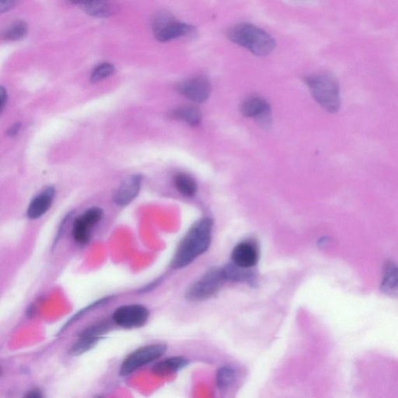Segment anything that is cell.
I'll use <instances>...</instances> for the list:
<instances>
[{
    "label": "cell",
    "instance_id": "1",
    "mask_svg": "<svg viewBox=\"0 0 398 398\" xmlns=\"http://www.w3.org/2000/svg\"><path fill=\"white\" fill-rule=\"evenodd\" d=\"M212 228L214 222L209 218L202 219L192 226L178 245L171 267L174 270L183 269L207 252L212 242Z\"/></svg>",
    "mask_w": 398,
    "mask_h": 398
},
{
    "label": "cell",
    "instance_id": "2",
    "mask_svg": "<svg viewBox=\"0 0 398 398\" xmlns=\"http://www.w3.org/2000/svg\"><path fill=\"white\" fill-rule=\"evenodd\" d=\"M228 38L257 57L267 56L276 47V42L269 33L249 23L231 27L228 31Z\"/></svg>",
    "mask_w": 398,
    "mask_h": 398
},
{
    "label": "cell",
    "instance_id": "3",
    "mask_svg": "<svg viewBox=\"0 0 398 398\" xmlns=\"http://www.w3.org/2000/svg\"><path fill=\"white\" fill-rule=\"evenodd\" d=\"M304 82L310 89L313 98L329 113L339 112L341 107L339 81L331 73L323 72L307 75Z\"/></svg>",
    "mask_w": 398,
    "mask_h": 398
},
{
    "label": "cell",
    "instance_id": "4",
    "mask_svg": "<svg viewBox=\"0 0 398 398\" xmlns=\"http://www.w3.org/2000/svg\"><path fill=\"white\" fill-rule=\"evenodd\" d=\"M155 38L161 43H168L177 38L193 36L196 29L193 25L177 22L168 12L157 13L152 20Z\"/></svg>",
    "mask_w": 398,
    "mask_h": 398
},
{
    "label": "cell",
    "instance_id": "5",
    "mask_svg": "<svg viewBox=\"0 0 398 398\" xmlns=\"http://www.w3.org/2000/svg\"><path fill=\"white\" fill-rule=\"evenodd\" d=\"M226 281L223 269L211 270L189 288L186 297L191 301L209 299L221 289Z\"/></svg>",
    "mask_w": 398,
    "mask_h": 398
},
{
    "label": "cell",
    "instance_id": "6",
    "mask_svg": "<svg viewBox=\"0 0 398 398\" xmlns=\"http://www.w3.org/2000/svg\"><path fill=\"white\" fill-rule=\"evenodd\" d=\"M167 349L165 345L154 344L135 350L123 361L120 369V375L131 374L135 370L149 364V363L159 360L166 353Z\"/></svg>",
    "mask_w": 398,
    "mask_h": 398
},
{
    "label": "cell",
    "instance_id": "7",
    "mask_svg": "<svg viewBox=\"0 0 398 398\" xmlns=\"http://www.w3.org/2000/svg\"><path fill=\"white\" fill-rule=\"evenodd\" d=\"M149 311L140 304H129L117 308L113 314V320L123 328H139L147 324Z\"/></svg>",
    "mask_w": 398,
    "mask_h": 398
},
{
    "label": "cell",
    "instance_id": "8",
    "mask_svg": "<svg viewBox=\"0 0 398 398\" xmlns=\"http://www.w3.org/2000/svg\"><path fill=\"white\" fill-rule=\"evenodd\" d=\"M177 90L191 101L202 103L209 98L212 87L207 77L198 75L181 82L177 86Z\"/></svg>",
    "mask_w": 398,
    "mask_h": 398
},
{
    "label": "cell",
    "instance_id": "9",
    "mask_svg": "<svg viewBox=\"0 0 398 398\" xmlns=\"http://www.w3.org/2000/svg\"><path fill=\"white\" fill-rule=\"evenodd\" d=\"M103 211L98 207L87 210L73 223L72 235L74 241L80 244H86L90 242L94 226L101 221Z\"/></svg>",
    "mask_w": 398,
    "mask_h": 398
},
{
    "label": "cell",
    "instance_id": "10",
    "mask_svg": "<svg viewBox=\"0 0 398 398\" xmlns=\"http://www.w3.org/2000/svg\"><path fill=\"white\" fill-rule=\"evenodd\" d=\"M231 260L233 265L242 269L249 270L255 267L259 260L257 245L249 241L239 243L232 251Z\"/></svg>",
    "mask_w": 398,
    "mask_h": 398
},
{
    "label": "cell",
    "instance_id": "11",
    "mask_svg": "<svg viewBox=\"0 0 398 398\" xmlns=\"http://www.w3.org/2000/svg\"><path fill=\"white\" fill-rule=\"evenodd\" d=\"M241 110L244 116L258 121H267L271 112L269 103L258 96L246 98L242 103Z\"/></svg>",
    "mask_w": 398,
    "mask_h": 398
},
{
    "label": "cell",
    "instance_id": "12",
    "mask_svg": "<svg viewBox=\"0 0 398 398\" xmlns=\"http://www.w3.org/2000/svg\"><path fill=\"white\" fill-rule=\"evenodd\" d=\"M141 183L142 177L140 175L128 177L115 192V202L119 205H126L132 202L139 194Z\"/></svg>",
    "mask_w": 398,
    "mask_h": 398
},
{
    "label": "cell",
    "instance_id": "13",
    "mask_svg": "<svg viewBox=\"0 0 398 398\" xmlns=\"http://www.w3.org/2000/svg\"><path fill=\"white\" fill-rule=\"evenodd\" d=\"M68 2L79 6L87 15L94 17H108L112 13L110 0H68Z\"/></svg>",
    "mask_w": 398,
    "mask_h": 398
},
{
    "label": "cell",
    "instance_id": "14",
    "mask_svg": "<svg viewBox=\"0 0 398 398\" xmlns=\"http://www.w3.org/2000/svg\"><path fill=\"white\" fill-rule=\"evenodd\" d=\"M54 190L53 188L45 189L33 199L27 209V216L31 219L42 217L49 210L54 200Z\"/></svg>",
    "mask_w": 398,
    "mask_h": 398
},
{
    "label": "cell",
    "instance_id": "15",
    "mask_svg": "<svg viewBox=\"0 0 398 398\" xmlns=\"http://www.w3.org/2000/svg\"><path fill=\"white\" fill-rule=\"evenodd\" d=\"M381 290L389 297H398V266L392 262L383 267Z\"/></svg>",
    "mask_w": 398,
    "mask_h": 398
},
{
    "label": "cell",
    "instance_id": "16",
    "mask_svg": "<svg viewBox=\"0 0 398 398\" xmlns=\"http://www.w3.org/2000/svg\"><path fill=\"white\" fill-rule=\"evenodd\" d=\"M189 365V360L181 356L171 357L157 362L153 368V372L157 376H167L179 371Z\"/></svg>",
    "mask_w": 398,
    "mask_h": 398
},
{
    "label": "cell",
    "instance_id": "17",
    "mask_svg": "<svg viewBox=\"0 0 398 398\" xmlns=\"http://www.w3.org/2000/svg\"><path fill=\"white\" fill-rule=\"evenodd\" d=\"M172 117L177 120H181L191 126H197L202 121V115L196 106H182L175 110Z\"/></svg>",
    "mask_w": 398,
    "mask_h": 398
},
{
    "label": "cell",
    "instance_id": "18",
    "mask_svg": "<svg viewBox=\"0 0 398 398\" xmlns=\"http://www.w3.org/2000/svg\"><path fill=\"white\" fill-rule=\"evenodd\" d=\"M174 184L178 192L185 197H193L197 192V183L186 173H178L174 177Z\"/></svg>",
    "mask_w": 398,
    "mask_h": 398
},
{
    "label": "cell",
    "instance_id": "19",
    "mask_svg": "<svg viewBox=\"0 0 398 398\" xmlns=\"http://www.w3.org/2000/svg\"><path fill=\"white\" fill-rule=\"evenodd\" d=\"M242 269L235 265H228L223 267L224 277L226 281L233 282H246L253 284L256 281L253 273Z\"/></svg>",
    "mask_w": 398,
    "mask_h": 398
},
{
    "label": "cell",
    "instance_id": "20",
    "mask_svg": "<svg viewBox=\"0 0 398 398\" xmlns=\"http://www.w3.org/2000/svg\"><path fill=\"white\" fill-rule=\"evenodd\" d=\"M102 337L81 333L80 339L75 343L71 349V354L73 355H80L92 349L98 344Z\"/></svg>",
    "mask_w": 398,
    "mask_h": 398
},
{
    "label": "cell",
    "instance_id": "21",
    "mask_svg": "<svg viewBox=\"0 0 398 398\" xmlns=\"http://www.w3.org/2000/svg\"><path fill=\"white\" fill-rule=\"evenodd\" d=\"M237 371L235 368L225 366L218 370L216 384L219 389L224 390L232 385L236 380Z\"/></svg>",
    "mask_w": 398,
    "mask_h": 398
},
{
    "label": "cell",
    "instance_id": "22",
    "mask_svg": "<svg viewBox=\"0 0 398 398\" xmlns=\"http://www.w3.org/2000/svg\"><path fill=\"white\" fill-rule=\"evenodd\" d=\"M27 31H29V27H27V24L22 20H17L4 31L3 38L6 40H10V42H16V40L24 38Z\"/></svg>",
    "mask_w": 398,
    "mask_h": 398
},
{
    "label": "cell",
    "instance_id": "23",
    "mask_svg": "<svg viewBox=\"0 0 398 398\" xmlns=\"http://www.w3.org/2000/svg\"><path fill=\"white\" fill-rule=\"evenodd\" d=\"M115 68L113 65L104 63L94 68L91 74V80L92 83H98V82L105 80L115 73Z\"/></svg>",
    "mask_w": 398,
    "mask_h": 398
},
{
    "label": "cell",
    "instance_id": "24",
    "mask_svg": "<svg viewBox=\"0 0 398 398\" xmlns=\"http://www.w3.org/2000/svg\"><path fill=\"white\" fill-rule=\"evenodd\" d=\"M18 0H0V12H8L17 5Z\"/></svg>",
    "mask_w": 398,
    "mask_h": 398
},
{
    "label": "cell",
    "instance_id": "25",
    "mask_svg": "<svg viewBox=\"0 0 398 398\" xmlns=\"http://www.w3.org/2000/svg\"><path fill=\"white\" fill-rule=\"evenodd\" d=\"M6 102H8V92H6L5 88L2 87L1 91H0V108H1L2 112L6 105Z\"/></svg>",
    "mask_w": 398,
    "mask_h": 398
},
{
    "label": "cell",
    "instance_id": "26",
    "mask_svg": "<svg viewBox=\"0 0 398 398\" xmlns=\"http://www.w3.org/2000/svg\"><path fill=\"white\" fill-rule=\"evenodd\" d=\"M26 397H42L43 395L40 394V390H34L30 391L29 394L26 395Z\"/></svg>",
    "mask_w": 398,
    "mask_h": 398
},
{
    "label": "cell",
    "instance_id": "27",
    "mask_svg": "<svg viewBox=\"0 0 398 398\" xmlns=\"http://www.w3.org/2000/svg\"><path fill=\"white\" fill-rule=\"evenodd\" d=\"M20 128V125L17 124L15 126H13L9 131V135H17V133H18L19 130Z\"/></svg>",
    "mask_w": 398,
    "mask_h": 398
}]
</instances>
